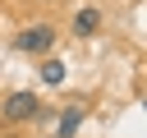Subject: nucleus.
Instances as JSON below:
<instances>
[{"label": "nucleus", "mask_w": 147, "mask_h": 138, "mask_svg": "<svg viewBox=\"0 0 147 138\" xmlns=\"http://www.w3.org/2000/svg\"><path fill=\"white\" fill-rule=\"evenodd\" d=\"M83 120H87V110H83V106H64V110H60V124H55V138H74Z\"/></svg>", "instance_id": "3"}, {"label": "nucleus", "mask_w": 147, "mask_h": 138, "mask_svg": "<svg viewBox=\"0 0 147 138\" xmlns=\"http://www.w3.org/2000/svg\"><path fill=\"white\" fill-rule=\"evenodd\" d=\"M41 78H46V87H60V83H64V64H60V60H46V64H41Z\"/></svg>", "instance_id": "5"}, {"label": "nucleus", "mask_w": 147, "mask_h": 138, "mask_svg": "<svg viewBox=\"0 0 147 138\" xmlns=\"http://www.w3.org/2000/svg\"><path fill=\"white\" fill-rule=\"evenodd\" d=\"M96 28H101V14H96V9H78V14H74V32L87 37V32H96Z\"/></svg>", "instance_id": "4"}, {"label": "nucleus", "mask_w": 147, "mask_h": 138, "mask_svg": "<svg viewBox=\"0 0 147 138\" xmlns=\"http://www.w3.org/2000/svg\"><path fill=\"white\" fill-rule=\"evenodd\" d=\"M37 115H41V97H37V92H9V97H5V120L28 124V120H37Z\"/></svg>", "instance_id": "2"}, {"label": "nucleus", "mask_w": 147, "mask_h": 138, "mask_svg": "<svg viewBox=\"0 0 147 138\" xmlns=\"http://www.w3.org/2000/svg\"><path fill=\"white\" fill-rule=\"evenodd\" d=\"M51 46H55V28H46V23L23 28V32L14 37V51H23V55H46Z\"/></svg>", "instance_id": "1"}]
</instances>
